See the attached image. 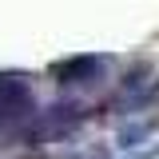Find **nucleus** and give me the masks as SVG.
<instances>
[{
  "mask_svg": "<svg viewBox=\"0 0 159 159\" xmlns=\"http://www.w3.org/2000/svg\"><path fill=\"white\" fill-rule=\"evenodd\" d=\"M60 76H64V84H88L92 76H99V60H92V56L72 60L68 68H60Z\"/></svg>",
  "mask_w": 159,
  "mask_h": 159,
  "instance_id": "1",
  "label": "nucleus"
},
{
  "mask_svg": "<svg viewBox=\"0 0 159 159\" xmlns=\"http://www.w3.org/2000/svg\"><path fill=\"white\" fill-rule=\"evenodd\" d=\"M143 135H147V127H123L119 131V147H135Z\"/></svg>",
  "mask_w": 159,
  "mask_h": 159,
  "instance_id": "2",
  "label": "nucleus"
}]
</instances>
